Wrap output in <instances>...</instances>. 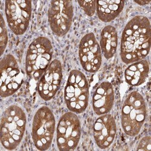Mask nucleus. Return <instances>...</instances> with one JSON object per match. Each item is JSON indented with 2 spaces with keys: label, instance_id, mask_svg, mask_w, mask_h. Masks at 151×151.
Returning a JSON list of instances; mask_svg holds the SVG:
<instances>
[{
  "label": "nucleus",
  "instance_id": "aec40b11",
  "mask_svg": "<svg viewBox=\"0 0 151 151\" xmlns=\"http://www.w3.org/2000/svg\"><path fill=\"white\" fill-rule=\"evenodd\" d=\"M151 138L150 136H146L143 137L138 145L137 150L150 151L151 149Z\"/></svg>",
  "mask_w": 151,
  "mask_h": 151
},
{
  "label": "nucleus",
  "instance_id": "f8f14e48",
  "mask_svg": "<svg viewBox=\"0 0 151 151\" xmlns=\"http://www.w3.org/2000/svg\"><path fill=\"white\" fill-rule=\"evenodd\" d=\"M62 79L60 62L53 60L40 78L37 90L40 97L45 101L51 100L59 90Z\"/></svg>",
  "mask_w": 151,
  "mask_h": 151
},
{
  "label": "nucleus",
  "instance_id": "1a4fd4ad",
  "mask_svg": "<svg viewBox=\"0 0 151 151\" xmlns=\"http://www.w3.org/2000/svg\"><path fill=\"white\" fill-rule=\"evenodd\" d=\"M48 22L57 36L66 35L72 24L73 6L71 1H52L48 12Z\"/></svg>",
  "mask_w": 151,
  "mask_h": 151
},
{
  "label": "nucleus",
  "instance_id": "423d86ee",
  "mask_svg": "<svg viewBox=\"0 0 151 151\" xmlns=\"http://www.w3.org/2000/svg\"><path fill=\"white\" fill-rule=\"evenodd\" d=\"M55 124V116L48 107L42 106L36 111L33 120L32 138L37 149H49L53 138Z\"/></svg>",
  "mask_w": 151,
  "mask_h": 151
},
{
  "label": "nucleus",
  "instance_id": "f03ea898",
  "mask_svg": "<svg viewBox=\"0 0 151 151\" xmlns=\"http://www.w3.org/2000/svg\"><path fill=\"white\" fill-rule=\"evenodd\" d=\"M26 126L24 111L17 105L9 106L4 112L1 122V142L4 148L14 150L20 144Z\"/></svg>",
  "mask_w": 151,
  "mask_h": 151
},
{
  "label": "nucleus",
  "instance_id": "0eeeda50",
  "mask_svg": "<svg viewBox=\"0 0 151 151\" xmlns=\"http://www.w3.org/2000/svg\"><path fill=\"white\" fill-rule=\"evenodd\" d=\"M56 141L60 150H73L77 147L81 135V127L77 115L73 112L63 115L57 127Z\"/></svg>",
  "mask_w": 151,
  "mask_h": 151
},
{
  "label": "nucleus",
  "instance_id": "6e6552de",
  "mask_svg": "<svg viewBox=\"0 0 151 151\" xmlns=\"http://www.w3.org/2000/svg\"><path fill=\"white\" fill-rule=\"evenodd\" d=\"M5 12L9 27L14 33L21 35L26 32L32 16L30 1H6Z\"/></svg>",
  "mask_w": 151,
  "mask_h": 151
},
{
  "label": "nucleus",
  "instance_id": "f3484780",
  "mask_svg": "<svg viewBox=\"0 0 151 151\" xmlns=\"http://www.w3.org/2000/svg\"><path fill=\"white\" fill-rule=\"evenodd\" d=\"M100 49L107 59L114 56L118 45V35L115 27L107 26L104 28L100 37Z\"/></svg>",
  "mask_w": 151,
  "mask_h": 151
},
{
  "label": "nucleus",
  "instance_id": "dca6fc26",
  "mask_svg": "<svg viewBox=\"0 0 151 151\" xmlns=\"http://www.w3.org/2000/svg\"><path fill=\"white\" fill-rule=\"evenodd\" d=\"M124 1H97L96 12L99 18L103 22H109L116 18L124 6Z\"/></svg>",
  "mask_w": 151,
  "mask_h": 151
},
{
  "label": "nucleus",
  "instance_id": "20e7f679",
  "mask_svg": "<svg viewBox=\"0 0 151 151\" xmlns=\"http://www.w3.org/2000/svg\"><path fill=\"white\" fill-rule=\"evenodd\" d=\"M53 49L50 41L45 37L35 39L29 45L26 58L27 75L36 81L40 79L52 60Z\"/></svg>",
  "mask_w": 151,
  "mask_h": 151
},
{
  "label": "nucleus",
  "instance_id": "39448f33",
  "mask_svg": "<svg viewBox=\"0 0 151 151\" xmlns=\"http://www.w3.org/2000/svg\"><path fill=\"white\" fill-rule=\"evenodd\" d=\"M89 96V86L85 76L79 70H72L64 90V99L68 109L74 113L83 112L88 104Z\"/></svg>",
  "mask_w": 151,
  "mask_h": 151
},
{
  "label": "nucleus",
  "instance_id": "4468645a",
  "mask_svg": "<svg viewBox=\"0 0 151 151\" xmlns=\"http://www.w3.org/2000/svg\"><path fill=\"white\" fill-rule=\"evenodd\" d=\"M114 101V92L112 85L108 82L100 83L93 96V108L96 114L102 116L111 110Z\"/></svg>",
  "mask_w": 151,
  "mask_h": 151
},
{
  "label": "nucleus",
  "instance_id": "412c9836",
  "mask_svg": "<svg viewBox=\"0 0 151 151\" xmlns=\"http://www.w3.org/2000/svg\"><path fill=\"white\" fill-rule=\"evenodd\" d=\"M134 2L139 5L144 6V5H146V4H149L150 2V1H146V0L145 1V0L143 1V0H139V1H134Z\"/></svg>",
  "mask_w": 151,
  "mask_h": 151
},
{
  "label": "nucleus",
  "instance_id": "2eb2a0df",
  "mask_svg": "<svg viewBox=\"0 0 151 151\" xmlns=\"http://www.w3.org/2000/svg\"><path fill=\"white\" fill-rule=\"evenodd\" d=\"M149 72V65L146 60L134 62L125 70V81L131 86H139L146 81Z\"/></svg>",
  "mask_w": 151,
  "mask_h": 151
},
{
  "label": "nucleus",
  "instance_id": "a211bd4d",
  "mask_svg": "<svg viewBox=\"0 0 151 151\" xmlns=\"http://www.w3.org/2000/svg\"><path fill=\"white\" fill-rule=\"evenodd\" d=\"M78 2L88 16L94 15L96 11L97 1H78Z\"/></svg>",
  "mask_w": 151,
  "mask_h": 151
},
{
  "label": "nucleus",
  "instance_id": "f257e3e1",
  "mask_svg": "<svg viewBox=\"0 0 151 151\" xmlns=\"http://www.w3.org/2000/svg\"><path fill=\"white\" fill-rule=\"evenodd\" d=\"M151 30L149 19L136 16L126 25L122 33L120 57L126 64L144 59L150 48Z\"/></svg>",
  "mask_w": 151,
  "mask_h": 151
},
{
  "label": "nucleus",
  "instance_id": "6ab92c4d",
  "mask_svg": "<svg viewBox=\"0 0 151 151\" xmlns=\"http://www.w3.org/2000/svg\"><path fill=\"white\" fill-rule=\"evenodd\" d=\"M0 40H1L0 41L1 42V54L3 55L7 44L8 36L5 22L2 15L1 16V36H0Z\"/></svg>",
  "mask_w": 151,
  "mask_h": 151
},
{
  "label": "nucleus",
  "instance_id": "ddd939ff",
  "mask_svg": "<svg viewBox=\"0 0 151 151\" xmlns=\"http://www.w3.org/2000/svg\"><path fill=\"white\" fill-rule=\"evenodd\" d=\"M117 132L114 119L110 114H104L95 122L93 135L95 142L100 149H106L114 141Z\"/></svg>",
  "mask_w": 151,
  "mask_h": 151
},
{
  "label": "nucleus",
  "instance_id": "9d476101",
  "mask_svg": "<svg viewBox=\"0 0 151 151\" xmlns=\"http://www.w3.org/2000/svg\"><path fill=\"white\" fill-rule=\"evenodd\" d=\"M24 75L17 60L7 55L1 60V96L6 98L13 95L21 87Z\"/></svg>",
  "mask_w": 151,
  "mask_h": 151
},
{
  "label": "nucleus",
  "instance_id": "7ed1b4c3",
  "mask_svg": "<svg viewBox=\"0 0 151 151\" xmlns=\"http://www.w3.org/2000/svg\"><path fill=\"white\" fill-rule=\"evenodd\" d=\"M146 106L143 96L137 91L129 93L123 103L121 122L125 134L134 137L139 134L146 117Z\"/></svg>",
  "mask_w": 151,
  "mask_h": 151
},
{
  "label": "nucleus",
  "instance_id": "9b49d317",
  "mask_svg": "<svg viewBox=\"0 0 151 151\" xmlns=\"http://www.w3.org/2000/svg\"><path fill=\"white\" fill-rule=\"evenodd\" d=\"M79 56L83 68L90 73L98 71L102 64V52L93 33L85 35L81 41Z\"/></svg>",
  "mask_w": 151,
  "mask_h": 151
}]
</instances>
